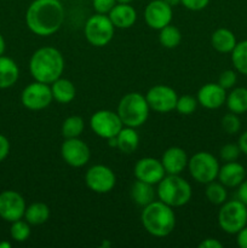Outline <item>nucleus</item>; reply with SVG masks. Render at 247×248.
I'll return each instance as SVG.
<instances>
[{"label":"nucleus","mask_w":247,"mask_h":248,"mask_svg":"<svg viewBox=\"0 0 247 248\" xmlns=\"http://www.w3.org/2000/svg\"><path fill=\"white\" fill-rule=\"evenodd\" d=\"M19 78V68L12 58L0 56V90L10 89Z\"/></svg>","instance_id":"412c9836"},{"label":"nucleus","mask_w":247,"mask_h":248,"mask_svg":"<svg viewBox=\"0 0 247 248\" xmlns=\"http://www.w3.org/2000/svg\"><path fill=\"white\" fill-rule=\"evenodd\" d=\"M23 218L31 225H41L50 218V208L44 202H33L27 206Z\"/></svg>","instance_id":"bb28decb"},{"label":"nucleus","mask_w":247,"mask_h":248,"mask_svg":"<svg viewBox=\"0 0 247 248\" xmlns=\"http://www.w3.org/2000/svg\"><path fill=\"white\" fill-rule=\"evenodd\" d=\"M219 161L208 152H199L188 161V170L191 178L201 184L216 181L219 172Z\"/></svg>","instance_id":"0eeeda50"},{"label":"nucleus","mask_w":247,"mask_h":248,"mask_svg":"<svg viewBox=\"0 0 247 248\" xmlns=\"http://www.w3.org/2000/svg\"><path fill=\"white\" fill-rule=\"evenodd\" d=\"M11 247V244L7 241H1L0 242V248H10Z\"/></svg>","instance_id":"49530a36"},{"label":"nucleus","mask_w":247,"mask_h":248,"mask_svg":"<svg viewBox=\"0 0 247 248\" xmlns=\"http://www.w3.org/2000/svg\"><path fill=\"white\" fill-rule=\"evenodd\" d=\"M51 86L53 101L58 102L61 104H68L75 98L77 96V89L75 85L70 80L64 79L61 77L56 81H53Z\"/></svg>","instance_id":"5701e85b"},{"label":"nucleus","mask_w":247,"mask_h":248,"mask_svg":"<svg viewBox=\"0 0 247 248\" xmlns=\"http://www.w3.org/2000/svg\"><path fill=\"white\" fill-rule=\"evenodd\" d=\"M236 188V199L247 206V179L242 181Z\"/></svg>","instance_id":"ea45409f"},{"label":"nucleus","mask_w":247,"mask_h":248,"mask_svg":"<svg viewBox=\"0 0 247 248\" xmlns=\"http://www.w3.org/2000/svg\"><path fill=\"white\" fill-rule=\"evenodd\" d=\"M65 19V11L60 0H34L26 12L29 31L39 36L57 33Z\"/></svg>","instance_id":"f257e3e1"},{"label":"nucleus","mask_w":247,"mask_h":248,"mask_svg":"<svg viewBox=\"0 0 247 248\" xmlns=\"http://www.w3.org/2000/svg\"><path fill=\"white\" fill-rule=\"evenodd\" d=\"M92 5L96 14L108 15L116 5V0H92Z\"/></svg>","instance_id":"e433bc0d"},{"label":"nucleus","mask_w":247,"mask_h":248,"mask_svg":"<svg viewBox=\"0 0 247 248\" xmlns=\"http://www.w3.org/2000/svg\"><path fill=\"white\" fill-rule=\"evenodd\" d=\"M220 125H222L223 131L228 135H236L241 130V120H240L239 115L232 113V111L223 116Z\"/></svg>","instance_id":"72a5a7b5"},{"label":"nucleus","mask_w":247,"mask_h":248,"mask_svg":"<svg viewBox=\"0 0 247 248\" xmlns=\"http://www.w3.org/2000/svg\"><path fill=\"white\" fill-rule=\"evenodd\" d=\"M90 127L93 131L94 135L104 140H109L118 136L121 128L124 127V124L119 118L118 113L103 109V110L96 111L91 116Z\"/></svg>","instance_id":"1a4fd4ad"},{"label":"nucleus","mask_w":247,"mask_h":248,"mask_svg":"<svg viewBox=\"0 0 247 248\" xmlns=\"http://www.w3.org/2000/svg\"><path fill=\"white\" fill-rule=\"evenodd\" d=\"M85 38L94 47L108 45L114 38L115 27L111 23L108 15L94 14L85 23Z\"/></svg>","instance_id":"6e6552de"},{"label":"nucleus","mask_w":247,"mask_h":248,"mask_svg":"<svg viewBox=\"0 0 247 248\" xmlns=\"http://www.w3.org/2000/svg\"><path fill=\"white\" fill-rule=\"evenodd\" d=\"M228 109L232 113L241 115V114L247 113V89L246 87H235L227 93V99H225Z\"/></svg>","instance_id":"a878e982"},{"label":"nucleus","mask_w":247,"mask_h":248,"mask_svg":"<svg viewBox=\"0 0 247 248\" xmlns=\"http://www.w3.org/2000/svg\"><path fill=\"white\" fill-rule=\"evenodd\" d=\"M164 1L166 2V4H169L171 7H174L177 6V5L181 4V0H164Z\"/></svg>","instance_id":"a18cd8bd"},{"label":"nucleus","mask_w":247,"mask_h":248,"mask_svg":"<svg viewBox=\"0 0 247 248\" xmlns=\"http://www.w3.org/2000/svg\"><path fill=\"white\" fill-rule=\"evenodd\" d=\"M131 1H133V0H116V2H119V4H130Z\"/></svg>","instance_id":"de8ad7c7"},{"label":"nucleus","mask_w":247,"mask_h":248,"mask_svg":"<svg viewBox=\"0 0 247 248\" xmlns=\"http://www.w3.org/2000/svg\"><path fill=\"white\" fill-rule=\"evenodd\" d=\"M85 128V121L81 116L72 115L65 119L62 124L61 132L64 140L67 138H77L81 136Z\"/></svg>","instance_id":"cd10ccee"},{"label":"nucleus","mask_w":247,"mask_h":248,"mask_svg":"<svg viewBox=\"0 0 247 248\" xmlns=\"http://www.w3.org/2000/svg\"><path fill=\"white\" fill-rule=\"evenodd\" d=\"M200 248H222L223 244L220 241H218L217 239H205L203 241H201L199 244Z\"/></svg>","instance_id":"79ce46f5"},{"label":"nucleus","mask_w":247,"mask_h":248,"mask_svg":"<svg viewBox=\"0 0 247 248\" xmlns=\"http://www.w3.org/2000/svg\"><path fill=\"white\" fill-rule=\"evenodd\" d=\"M149 104L147 98L139 92H130L120 99L118 104V115L124 126L137 128L144 125L149 118Z\"/></svg>","instance_id":"39448f33"},{"label":"nucleus","mask_w":247,"mask_h":248,"mask_svg":"<svg viewBox=\"0 0 247 248\" xmlns=\"http://www.w3.org/2000/svg\"><path fill=\"white\" fill-rule=\"evenodd\" d=\"M198 99L190 94H184V96L178 97L176 103V110L182 115H190L198 108Z\"/></svg>","instance_id":"473e14b6"},{"label":"nucleus","mask_w":247,"mask_h":248,"mask_svg":"<svg viewBox=\"0 0 247 248\" xmlns=\"http://www.w3.org/2000/svg\"><path fill=\"white\" fill-rule=\"evenodd\" d=\"M143 228L155 237L169 236L176 227V215L171 206L162 201H153L143 207L140 215Z\"/></svg>","instance_id":"7ed1b4c3"},{"label":"nucleus","mask_w":247,"mask_h":248,"mask_svg":"<svg viewBox=\"0 0 247 248\" xmlns=\"http://www.w3.org/2000/svg\"><path fill=\"white\" fill-rule=\"evenodd\" d=\"M236 244L241 248H247V225L236 234Z\"/></svg>","instance_id":"a19ab883"},{"label":"nucleus","mask_w":247,"mask_h":248,"mask_svg":"<svg viewBox=\"0 0 247 248\" xmlns=\"http://www.w3.org/2000/svg\"><path fill=\"white\" fill-rule=\"evenodd\" d=\"M237 144H239L241 153H244L245 155H247V131H245V132L241 133V136L239 137V142H237Z\"/></svg>","instance_id":"37998d69"},{"label":"nucleus","mask_w":247,"mask_h":248,"mask_svg":"<svg viewBox=\"0 0 247 248\" xmlns=\"http://www.w3.org/2000/svg\"><path fill=\"white\" fill-rule=\"evenodd\" d=\"M61 156L68 166L79 169L90 161L91 150L79 137L67 138L61 145Z\"/></svg>","instance_id":"f8f14e48"},{"label":"nucleus","mask_w":247,"mask_h":248,"mask_svg":"<svg viewBox=\"0 0 247 248\" xmlns=\"http://www.w3.org/2000/svg\"><path fill=\"white\" fill-rule=\"evenodd\" d=\"M53 101L51 86L44 82L34 81L24 87L21 94V102L29 110H43Z\"/></svg>","instance_id":"9d476101"},{"label":"nucleus","mask_w":247,"mask_h":248,"mask_svg":"<svg viewBox=\"0 0 247 248\" xmlns=\"http://www.w3.org/2000/svg\"><path fill=\"white\" fill-rule=\"evenodd\" d=\"M26 200L15 190H5L0 193V217L6 222H16L23 219L26 212Z\"/></svg>","instance_id":"4468645a"},{"label":"nucleus","mask_w":247,"mask_h":248,"mask_svg":"<svg viewBox=\"0 0 247 248\" xmlns=\"http://www.w3.org/2000/svg\"><path fill=\"white\" fill-rule=\"evenodd\" d=\"M64 57L58 48L44 46L31 55L29 72L35 81L51 85L64 72Z\"/></svg>","instance_id":"f03ea898"},{"label":"nucleus","mask_w":247,"mask_h":248,"mask_svg":"<svg viewBox=\"0 0 247 248\" xmlns=\"http://www.w3.org/2000/svg\"><path fill=\"white\" fill-rule=\"evenodd\" d=\"M108 17L115 28L128 29L137 21V11L130 4L116 2L115 6L108 14Z\"/></svg>","instance_id":"aec40b11"},{"label":"nucleus","mask_w":247,"mask_h":248,"mask_svg":"<svg viewBox=\"0 0 247 248\" xmlns=\"http://www.w3.org/2000/svg\"><path fill=\"white\" fill-rule=\"evenodd\" d=\"M247 177L246 169L236 161L225 162L219 167L218 172V181L227 188H236L242 181Z\"/></svg>","instance_id":"6ab92c4d"},{"label":"nucleus","mask_w":247,"mask_h":248,"mask_svg":"<svg viewBox=\"0 0 247 248\" xmlns=\"http://www.w3.org/2000/svg\"><path fill=\"white\" fill-rule=\"evenodd\" d=\"M246 173H247V167H246Z\"/></svg>","instance_id":"09e8293b"},{"label":"nucleus","mask_w":247,"mask_h":248,"mask_svg":"<svg viewBox=\"0 0 247 248\" xmlns=\"http://www.w3.org/2000/svg\"><path fill=\"white\" fill-rule=\"evenodd\" d=\"M133 173H135L136 179L153 184V186L159 183L166 176V171L162 166L161 160L154 159V157H142L138 160L133 169Z\"/></svg>","instance_id":"dca6fc26"},{"label":"nucleus","mask_w":247,"mask_h":248,"mask_svg":"<svg viewBox=\"0 0 247 248\" xmlns=\"http://www.w3.org/2000/svg\"><path fill=\"white\" fill-rule=\"evenodd\" d=\"M31 224L26 219H18L11 223L10 228V235L16 242H24L31 236Z\"/></svg>","instance_id":"2f4dec72"},{"label":"nucleus","mask_w":247,"mask_h":248,"mask_svg":"<svg viewBox=\"0 0 247 248\" xmlns=\"http://www.w3.org/2000/svg\"><path fill=\"white\" fill-rule=\"evenodd\" d=\"M10 142L4 135H0V162L4 161L10 154Z\"/></svg>","instance_id":"58836bf2"},{"label":"nucleus","mask_w":247,"mask_h":248,"mask_svg":"<svg viewBox=\"0 0 247 248\" xmlns=\"http://www.w3.org/2000/svg\"><path fill=\"white\" fill-rule=\"evenodd\" d=\"M145 98L152 110L165 114L176 109L178 96L172 87L166 85H155L148 90Z\"/></svg>","instance_id":"ddd939ff"},{"label":"nucleus","mask_w":247,"mask_h":248,"mask_svg":"<svg viewBox=\"0 0 247 248\" xmlns=\"http://www.w3.org/2000/svg\"><path fill=\"white\" fill-rule=\"evenodd\" d=\"M189 157L185 150L179 147H171L162 154L161 164L166 174H181L188 167Z\"/></svg>","instance_id":"a211bd4d"},{"label":"nucleus","mask_w":247,"mask_h":248,"mask_svg":"<svg viewBox=\"0 0 247 248\" xmlns=\"http://www.w3.org/2000/svg\"><path fill=\"white\" fill-rule=\"evenodd\" d=\"M172 7L164 0H153L145 6L144 19L148 27L160 31L172 22Z\"/></svg>","instance_id":"2eb2a0df"},{"label":"nucleus","mask_w":247,"mask_h":248,"mask_svg":"<svg viewBox=\"0 0 247 248\" xmlns=\"http://www.w3.org/2000/svg\"><path fill=\"white\" fill-rule=\"evenodd\" d=\"M232 62L237 73L247 77V40L236 44L232 51Z\"/></svg>","instance_id":"c85d7f7f"},{"label":"nucleus","mask_w":247,"mask_h":248,"mask_svg":"<svg viewBox=\"0 0 247 248\" xmlns=\"http://www.w3.org/2000/svg\"><path fill=\"white\" fill-rule=\"evenodd\" d=\"M205 195L206 199L210 201L213 205H223L228 199V191L227 186H223L220 182H211V183L206 184Z\"/></svg>","instance_id":"7c9ffc66"},{"label":"nucleus","mask_w":247,"mask_h":248,"mask_svg":"<svg viewBox=\"0 0 247 248\" xmlns=\"http://www.w3.org/2000/svg\"><path fill=\"white\" fill-rule=\"evenodd\" d=\"M199 104L206 109H218L225 104L227 90L223 89L218 82H208L200 87L196 96Z\"/></svg>","instance_id":"f3484780"},{"label":"nucleus","mask_w":247,"mask_h":248,"mask_svg":"<svg viewBox=\"0 0 247 248\" xmlns=\"http://www.w3.org/2000/svg\"><path fill=\"white\" fill-rule=\"evenodd\" d=\"M87 188L97 194L110 193L116 184V176L110 167L106 165H93L85 174Z\"/></svg>","instance_id":"9b49d317"},{"label":"nucleus","mask_w":247,"mask_h":248,"mask_svg":"<svg viewBox=\"0 0 247 248\" xmlns=\"http://www.w3.org/2000/svg\"><path fill=\"white\" fill-rule=\"evenodd\" d=\"M218 224L227 234L236 235L247 225V206L237 199L225 201L218 212Z\"/></svg>","instance_id":"423d86ee"},{"label":"nucleus","mask_w":247,"mask_h":248,"mask_svg":"<svg viewBox=\"0 0 247 248\" xmlns=\"http://www.w3.org/2000/svg\"><path fill=\"white\" fill-rule=\"evenodd\" d=\"M181 4L190 11H201L210 4V0H181Z\"/></svg>","instance_id":"4c0bfd02"},{"label":"nucleus","mask_w":247,"mask_h":248,"mask_svg":"<svg viewBox=\"0 0 247 248\" xmlns=\"http://www.w3.org/2000/svg\"><path fill=\"white\" fill-rule=\"evenodd\" d=\"M159 33V43L164 46L165 48H176L182 41V33L177 27L169 26L160 29Z\"/></svg>","instance_id":"c756f323"},{"label":"nucleus","mask_w":247,"mask_h":248,"mask_svg":"<svg viewBox=\"0 0 247 248\" xmlns=\"http://www.w3.org/2000/svg\"><path fill=\"white\" fill-rule=\"evenodd\" d=\"M156 196L172 208L182 207L191 200L193 189L190 183L179 174H166L157 183Z\"/></svg>","instance_id":"20e7f679"},{"label":"nucleus","mask_w":247,"mask_h":248,"mask_svg":"<svg viewBox=\"0 0 247 248\" xmlns=\"http://www.w3.org/2000/svg\"><path fill=\"white\" fill-rule=\"evenodd\" d=\"M130 195L136 205L140 206V207H145L147 205L152 203L153 201H155L156 191H155L153 184L145 183V182L137 179L131 186Z\"/></svg>","instance_id":"b1692460"},{"label":"nucleus","mask_w":247,"mask_h":248,"mask_svg":"<svg viewBox=\"0 0 247 248\" xmlns=\"http://www.w3.org/2000/svg\"><path fill=\"white\" fill-rule=\"evenodd\" d=\"M5 48H6V44H5V39H4V36H2L1 34H0V56L4 55Z\"/></svg>","instance_id":"c03bdc74"},{"label":"nucleus","mask_w":247,"mask_h":248,"mask_svg":"<svg viewBox=\"0 0 247 248\" xmlns=\"http://www.w3.org/2000/svg\"><path fill=\"white\" fill-rule=\"evenodd\" d=\"M241 150H240L239 144H234V143H228V144L223 145L219 150V156L223 161H236L239 159Z\"/></svg>","instance_id":"f704fd0d"},{"label":"nucleus","mask_w":247,"mask_h":248,"mask_svg":"<svg viewBox=\"0 0 247 248\" xmlns=\"http://www.w3.org/2000/svg\"><path fill=\"white\" fill-rule=\"evenodd\" d=\"M237 81V74L235 70L227 69L224 72L220 73L219 78H218V84L223 87L224 90L234 89L235 84Z\"/></svg>","instance_id":"c9c22d12"},{"label":"nucleus","mask_w":247,"mask_h":248,"mask_svg":"<svg viewBox=\"0 0 247 248\" xmlns=\"http://www.w3.org/2000/svg\"><path fill=\"white\" fill-rule=\"evenodd\" d=\"M139 145V135L136 128L124 126L116 136V148L124 154H132Z\"/></svg>","instance_id":"393cba45"},{"label":"nucleus","mask_w":247,"mask_h":248,"mask_svg":"<svg viewBox=\"0 0 247 248\" xmlns=\"http://www.w3.org/2000/svg\"><path fill=\"white\" fill-rule=\"evenodd\" d=\"M236 44V36L228 28L216 29L211 35V45L219 53H232Z\"/></svg>","instance_id":"4be33fe9"}]
</instances>
